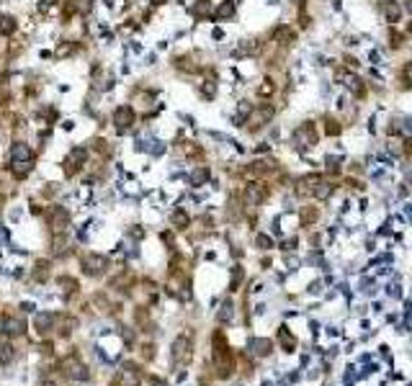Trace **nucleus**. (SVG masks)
I'll return each instance as SVG.
<instances>
[{"label":"nucleus","instance_id":"33","mask_svg":"<svg viewBox=\"0 0 412 386\" xmlns=\"http://www.w3.org/2000/svg\"><path fill=\"white\" fill-rule=\"evenodd\" d=\"M404 144H407V155H412V139H407Z\"/></svg>","mask_w":412,"mask_h":386},{"label":"nucleus","instance_id":"26","mask_svg":"<svg viewBox=\"0 0 412 386\" xmlns=\"http://www.w3.org/2000/svg\"><path fill=\"white\" fill-rule=\"evenodd\" d=\"M389 44H391L394 49H399V47L404 44V36H402V34H397V31H389Z\"/></svg>","mask_w":412,"mask_h":386},{"label":"nucleus","instance_id":"4","mask_svg":"<svg viewBox=\"0 0 412 386\" xmlns=\"http://www.w3.org/2000/svg\"><path fill=\"white\" fill-rule=\"evenodd\" d=\"M47 224H49L52 232L62 235V232L70 227V211L62 209V206H52V209L47 211Z\"/></svg>","mask_w":412,"mask_h":386},{"label":"nucleus","instance_id":"6","mask_svg":"<svg viewBox=\"0 0 412 386\" xmlns=\"http://www.w3.org/2000/svg\"><path fill=\"white\" fill-rule=\"evenodd\" d=\"M134 121H137V113H134L132 106H119V108L114 111V129H116L119 134L129 131Z\"/></svg>","mask_w":412,"mask_h":386},{"label":"nucleus","instance_id":"17","mask_svg":"<svg viewBox=\"0 0 412 386\" xmlns=\"http://www.w3.org/2000/svg\"><path fill=\"white\" fill-rule=\"evenodd\" d=\"M70 8H72L75 13L85 16V13H90V8H93V0H70Z\"/></svg>","mask_w":412,"mask_h":386},{"label":"nucleus","instance_id":"16","mask_svg":"<svg viewBox=\"0 0 412 386\" xmlns=\"http://www.w3.org/2000/svg\"><path fill=\"white\" fill-rule=\"evenodd\" d=\"M232 16H235V3H232V0H222V6L217 8L214 18L224 21V18H232Z\"/></svg>","mask_w":412,"mask_h":386},{"label":"nucleus","instance_id":"21","mask_svg":"<svg viewBox=\"0 0 412 386\" xmlns=\"http://www.w3.org/2000/svg\"><path fill=\"white\" fill-rule=\"evenodd\" d=\"M273 93H276V83H273L271 78H266V80H263V85L258 88V95H260V98H271Z\"/></svg>","mask_w":412,"mask_h":386},{"label":"nucleus","instance_id":"36","mask_svg":"<svg viewBox=\"0 0 412 386\" xmlns=\"http://www.w3.org/2000/svg\"><path fill=\"white\" fill-rule=\"evenodd\" d=\"M162 3H167V0H155V6H162Z\"/></svg>","mask_w":412,"mask_h":386},{"label":"nucleus","instance_id":"20","mask_svg":"<svg viewBox=\"0 0 412 386\" xmlns=\"http://www.w3.org/2000/svg\"><path fill=\"white\" fill-rule=\"evenodd\" d=\"M34 278H36L39 283H44V281L49 278V263H47V260H39V263H36V271H34Z\"/></svg>","mask_w":412,"mask_h":386},{"label":"nucleus","instance_id":"34","mask_svg":"<svg viewBox=\"0 0 412 386\" xmlns=\"http://www.w3.org/2000/svg\"><path fill=\"white\" fill-rule=\"evenodd\" d=\"M152 386H167V383H165V381H155Z\"/></svg>","mask_w":412,"mask_h":386},{"label":"nucleus","instance_id":"27","mask_svg":"<svg viewBox=\"0 0 412 386\" xmlns=\"http://www.w3.org/2000/svg\"><path fill=\"white\" fill-rule=\"evenodd\" d=\"M242 281V271L240 268H235L232 271V286H230V291H237V283Z\"/></svg>","mask_w":412,"mask_h":386},{"label":"nucleus","instance_id":"8","mask_svg":"<svg viewBox=\"0 0 412 386\" xmlns=\"http://www.w3.org/2000/svg\"><path fill=\"white\" fill-rule=\"evenodd\" d=\"M188 358H191V335L183 332V335H178L175 342H173V360H175V363H185Z\"/></svg>","mask_w":412,"mask_h":386},{"label":"nucleus","instance_id":"14","mask_svg":"<svg viewBox=\"0 0 412 386\" xmlns=\"http://www.w3.org/2000/svg\"><path fill=\"white\" fill-rule=\"evenodd\" d=\"M294 39H296V34H294V29H289V26H278V29L273 31V42H276V44L289 47V44H294Z\"/></svg>","mask_w":412,"mask_h":386},{"label":"nucleus","instance_id":"3","mask_svg":"<svg viewBox=\"0 0 412 386\" xmlns=\"http://www.w3.org/2000/svg\"><path fill=\"white\" fill-rule=\"evenodd\" d=\"M317 139H320V134H317V129H314L312 121L299 124L296 131H294V144H296V147H314Z\"/></svg>","mask_w":412,"mask_h":386},{"label":"nucleus","instance_id":"32","mask_svg":"<svg viewBox=\"0 0 412 386\" xmlns=\"http://www.w3.org/2000/svg\"><path fill=\"white\" fill-rule=\"evenodd\" d=\"M21 309H24V312H34V309H36V304H31V301H24V304H21Z\"/></svg>","mask_w":412,"mask_h":386},{"label":"nucleus","instance_id":"18","mask_svg":"<svg viewBox=\"0 0 412 386\" xmlns=\"http://www.w3.org/2000/svg\"><path fill=\"white\" fill-rule=\"evenodd\" d=\"M206 180H209V167H198L191 172V185H203Z\"/></svg>","mask_w":412,"mask_h":386},{"label":"nucleus","instance_id":"31","mask_svg":"<svg viewBox=\"0 0 412 386\" xmlns=\"http://www.w3.org/2000/svg\"><path fill=\"white\" fill-rule=\"evenodd\" d=\"M0 242H8V229L0 224Z\"/></svg>","mask_w":412,"mask_h":386},{"label":"nucleus","instance_id":"22","mask_svg":"<svg viewBox=\"0 0 412 386\" xmlns=\"http://www.w3.org/2000/svg\"><path fill=\"white\" fill-rule=\"evenodd\" d=\"M325 131L330 134V137H340V131H343V126H340V121L338 119H325Z\"/></svg>","mask_w":412,"mask_h":386},{"label":"nucleus","instance_id":"19","mask_svg":"<svg viewBox=\"0 0 412 386\" xmlns=\"http://www.w3.org/2000/svg\"><path fill=\"white\" fill-rule=\"evenodd\" d=\"M170 219H173V224H175V229H185V227H188V222H191V219H188V214H185L183 209H175Z\"/></svg>","mask_w":412,"mask_h":386},{"label":"nucleus","instance_id":"2","mask_svg":"<svg viewBox=\"0 0 412 386\" xmlns=\"http://www.w3.org/2000/svg\"><path fill=\"white\" fill-rule=\"evenodd\" d=\"M271 119H273V106L263 103V106H258V108H253V111L248 113V129H250V131H258V129H263Z\"/></svg>","mask_w":412,"mask_h":386},{"label":"nucleus","instance_id":"5","mask_svg":"<svg viewBox=\"0 0 412 386\" xmlns=\"http://www.w3.org/2000/svg\"><path fill=\"white\" fill-rule=\"evenodd\" d=\"M80 268L88 273V276H93V278H98V276H103L106 273V268H108V260L103 258V255H96V253H88L83 260H80Z\"/></svg>","mask_w":412,"mask_h":386},{"label":"nucleus","instance_id":"15","mask_svg":"<svg viewBox=\"0 0 412 386\" xmlns=\"http://www.w3.org/2000/svg\"><path fill=\"white\" fill-rule=\"evenodd\" d=\"M13 31H16V18L0 13V36H11Z\"/></svg>","mask_w":412,"mask_h":386},{"label":"nucleus","instance_id":"23","mask_svg":"<svg viewBox=\"0 0 412 386\" xmlns=\"http://www.w3.org/2000/svg\"><path fill=\"white\" fill-rule=\"evenodd\" d=\"M16 358V353H13V345H8V342H3L0 345V363H11Z\"/></svg>","mask_w":412,"mask_h":386},{"label":"nucleus","instance_id":"13","mask_svg":"<svg viewBox=\"0 0 412 386\" xmlns=\"http://www.w3.org/2000/svg\"><path fill=\"white\" fill-rule=\"evenodd\" d=\"M322 183V175H317V172H312V175H304L302 180H299V193L302 196H307V193H314V188Z\"/></svg>","mask_w":412,"mask_h":386},{"label":"nucleus","instance_id":"10","mask_svg":"<svg viewBox=\"0 0 412 386\" xmlns=\"http://www.w3.org/2000/svg\"><path fill=\"white\" fill-rule=\"evenodd\" d=\"M54 322H57V314L54 312H36L34 314V324L42 335H47L49 330H54Z\"/></svg>","mask_w":412,"mask_h":386},{"label":"nucleus","instance_id":"9","mask_svg":"<svg viewBox=\"0 0 412 386\" xmlns=\"http://www.w3.org/2000/svg\"><path fill=\"white\" fill-rule=\"evenodd\" d=\"M266 196H268V190H266L263 183H250V185L245 188V204H248V206H260Z\"/></svg>","mask_w":412,"mask_h":386},{"label":"nucleus","instance_id":"35","mask_svg":"<svg viewBox=\"0 0 412 386\" xmlns=\"http://www.w3.org/2000/svg\"><path fill=\"white\" fill-rule=\"evenodd\" d=\"M407 11L412 13V0H407Z\"/></svg>","mask_w":412,"mask_h":386},{"label":"nucleus","instance_id":"25","mask_svg":"<svg viewBox=\"0 0 412 386\" xmlns=\"http://www.w3.org/2000/svg\"><path fill=\"white\" fill-rule=\"evenodd\" d=\"M350 88H353V93L358 95V98H363L366 95V88H363V80H358V78H350V83H348Z\"/></svg>","mask_w":412,"mask_h":386},{"label":"nucleus","instance_id":"7","mask_svg":"<svg viewBox=\"0 0 412 386\" xmlns=\"http://www.w3.org/2000/svg\"><path fill=\"white\" fill-rule=\"evenodd\" d=\"M62 368L67 371V376H70L72 381H88V378H90V371H88L75 355L65 358V360H62Z\"/></svg>","mask_w":412,"mask_h":386},{"label":"nucleus","instance_id":"1","mask_svg":"<svg viewBox=\"0 0 412 386\" xmlns=\"http://www.w3.org/2000/svg\"><path fill=\"white\" fill-rule=\"evenodd\" d=\"M214 365H217V373L219 378H230L232 371H235V360H232V353H230V345L224 340L222 332H214Z\"/></svg>","mask_w":412,"mask_h":386},{"label":"nucleus","instance_id":"11","mask_svg":"<svg viewBox=\"0 0 412 386\" xmlns=\"http://www.w3.org/2000/svg\"><path fill=\"white\" fill-rule=\"evenodd\" d=\"M3 332H6L8 337H18V335L26 332V322H24L21 317H6V319H3Z\"/></svg>","mask_w":412,"mask_h":386},{"label":"nucleus","instance_id":"12","mask_svg":"<svg viewBox=\"0 0 412 386\" xmlns=\"http://www.w3.org/2000/svg\"><path fill=\"white\" fill-rule=\"evenodd\" d=\"M381 13L389 24H397L402 18V6L394 3V0H381Z\"/></svg>","mask_w":412,"mask_h":386},{"label":"nucleus","instance_id":"30","mask_svg":"<svg viewBox=\"0 0 412 386\" xmlns=\"http://www.w3.org/2000/svg\"><path fill=\"white\" fill-rule=\"evenodd\" d=\"M255 348H258V353H268V348H271V345H268L266 340H260V342H255Z\"/></svg>","mask_w":412,"mask_h":386},{"label":"nucleus","instance_id":"24","mask_svg":"<svg viewBox=\"0 0 412 386\" xmlns=\"http://www.w3.org/2000/svg\"><path fill=\"white\" fill-rule=\"evenodd\" d=\"M217 319H219V322H230V319H232V304H230V301H224V304H222V309H219Z\"/></svg>","mask_w":412,"mask_h":386},{"label":"nucleus","instance_id":"37","mask_svg":"<svg viewBox=\"0 0 412 386\" xmlns=\"http://www.w3.org/2000/svg\"><path fill=\"white\" fill-rule=\"evenodd\" d=\"M407 31H409V34H412V21H409V26H407Z\"/></svg>","mask_w":412,"mask_h":386},{"label":"nucleus","instance_id":"29","mask_svg":"<svg viewBox=\"0 0 412 386\" xmlns=\"http://www.w3.org/2000/svg\"><path fill=\"white\" fill-rule=\"evenodd\" d=\"M258 245H260V247L266 250V247H271V240H268L266 235H258Z\"/></svg>","mask_w":412,"mask_h":386},{"label":"nucleus","instance_id":"28","mask_svg":"<svg viewBox=\"0 0 412 386\" xmlns=\"http://www.w3.org/2000/svg\"><path fill=\"white\" fill-rule=\"evenodd\" d=\"M402 78H404V83H407V85H412V62H407V65H404Z\"/></svg>","mask_w":412,"mask_h":386}]
</instances>
